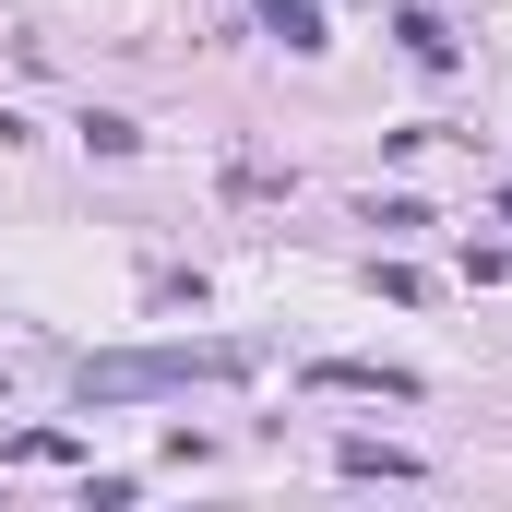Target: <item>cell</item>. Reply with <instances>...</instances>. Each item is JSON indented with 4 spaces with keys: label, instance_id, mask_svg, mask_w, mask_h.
<instances>
[{
    "label": "cell",
    "instance_id": "obj_1",
    "mask_svg": "<svg viewBox=\"0 0 512 512\" xmlns=\"http://www.w3.org/2000/svg\"><path fill=\"white\" fill-rule=\"evenodd\" d=\"M239 370H251V346H108V358L72 370V393H84V405H155V393L239 382Z\"/></svg>",
    "mask_w": 512,
    "mask_h": 512
},
{
    "label": "cell",
    "instance_id": "obj_2",
    "mask_svg": "<svg viewBox=\"0 0 512 512\" xmlns=\"http://www.w3.org/2000/svg\"><path fill=\"white\" fill-rule=\"evenodd\" d=\"M310 382H322V393H382V405H417V370H382V358H322Z\"/></svg>",
    "mask_w": 512,
    "mask_h": 512
},
{
    "label": "cell",
    "instance_id": "obj_3",
    "mask_svg": "<svg viewBox=\"0 0 512 512\" xmlns=\"http://www.w3.org/2000/svg\"><path fill=\"white\" fill-rule=\"evenodd\" d=\"M262 36H286V48L310 60V48H322V0H262Z\"/></svg>",
    "mask_w": 512,
    "mask_h": 512
},
{
    "label": "cell",
    "instance_id": "obj_4",
    "mask_svg": "<svg viewBox=\"0 0 512 512\" xmlns=\"http://www.w3.org/2000/svg\"><path fill=\"white\" fill-rule=\"evenodd\" d=\"M393 36H405V60H429V72H453V24H441V12H405Z\"/></svg>",
    "mask_w": 512,
    "mask_h": 512
},
{
    "label": "cell",
    "instance_id": "obj_5",
    "mask_svg": "<svg viewBox=\"0 0 512 512\" xmlns=\"http://www.w3.org/2000/svg\"><path fill=\"white\" fill-rule=\"evenodd\" d=\"M334 465L346 477H417V453H393V441H334Z\"/></svg>",
    "mask_w": 512,
    "mask_h": 512
}]
</instances>
